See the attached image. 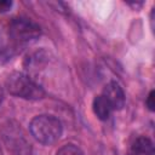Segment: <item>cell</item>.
<instances>
[{"label": "cell", "mask_w": 155, "mask_h": 155, "mask_svg": "<svg viewBox=\"0 0 155 155\" xmlns=\"http://www.w3.org/2000/svg\"><path fill=\"white\" fill-rule=\"evenodd\" d=\"M128 155H133V154H128Z\"/></svg>", "instance_id": "obj_13"}, {"label": "cell", "mask_w": 155, "mask_h": 155, "mask_svg": "<svg viewBox=\"0 0 155 155\" xmlns=\"http://www.w3.org/2000/svg\"><path fill=\"white\" fill-rule=\"evenodd\" d=\"M12 6V1L8 0H0V12H6L11 8Z\"/></svg>", "instance_id": "obj_10"}, {"label": "cell", "mask_w": 155, "mask_h": 155, "mask_svg": "<svg viewBox=\"0 0 155 155\" xmlns=\"http://www.w3.org/2000/svg\"><path fill=\"white\" fill-rule=\"evenodd\" d=\"M5 142L7 143L8 149H11L15 155H30V147L27 140L23 138V134L18 132L13 126H8L7 131L4 133Z\"/></svg>", "instance_id": "obj_4"}, {"label": "cell", "mask_w": 155, "mask_h": 155, "mask_svg": "<svg viewBox=\"0 0 155 155\" xmlns=\"http://www.w3.org/2000/svg\"><path fill=\"white\" fill-rule=\"evenodd\" d=\"M6 88L7 91L18 98L28 99V101H38L44 98L45 91L40 85H38L34 80H31L27 74L13 71L6 79Z\"/></svg>", "instance_id": "obj_2"}, {"label": "cell", "mask_w": 155, "mask_h": 155, "mask_svg": "<svg viewBox=\"0 0 155 155\" xmlns=\"http://www.w3.org/2000/svg\"><path fill=\"white\" fill-rule=\"evenodd\" d=\"M29 130L31 136L44 145L56 143L63 132L61 121L56 116L47 114L35 116L29 124Z\"/></svg>", "instance_id": "obj_1"}, {"label": "cell", "mask_w": 155, "mask_h": 155, "mask_svg": "<svg viewBox=\"0 0 155 155\" xmlns=\"http://www.w3.org/2000/svg\"><path fill=\"white\" fill-rule=\"evenodd\" d=\"M92 109H93L94 115L99 120H107L110 116L111 111H113V108H111L110 103L107 101V98L103 94H99V96L94 97L93 103H92Z\"/></svg>", "instance_id": "obj_6"}, {"label": "cell", "mask_w": 155, "mask_h": 155, "mask_svg": "<svg viewBox=\"0 0 155 155\" xmlns=\"http://www.w3.org/2000/svg\"><path fill=\"white\" fill-rule=\"evenodd\" d=\"M40 34V27L28 18H13L8 24V35L17 45L33 41Z\"/></svg>", "instance_id": "obj_3"}, {"label": "cell", "mask_w": 155, "mask_h": 155, "mask_svg": "<svg viewBox=\"0 0 155 155\" xmlns=\"http://www.w3.org/2000/svg\"><path fill=\"white\" fill-rule=\"evenodd\" d=\"M2 99H4V90H2V87L0 86V105H1V103H2Z\"/></svg>", "instance_id": "obj_11"}, {"label": "cell", "mask_w": 155, "mask_h": 155, "mask_svg": "<svg viewBox=\"0 0 155 155\" xmlns=\"http://www.w3.org/2000/svg\"><path fill=\"white\" fill-rule=\"evenodd\" d=\"M145 103H147V107L149 108V110L153 111L155 109V92L154 91H150V93H149Z\"/></svg>", "instance_id": "obj_9"}, {"label": "cell", "mask_w": 155, "mask_h": 155, "mask_svg": "<svg viewBox=\"0 0 155 155\" xmlns=\"http://www.w3.org/2000/svg\"><path fill=\"white\" fill-rule=\"evenodd\" d=\"M0 155H2V150H1V147H0Z\"/></svg>", "instance_id": "obj_12"}, {"label": "cell", "mask_w": 155, "mask_h": 155, "mask_svg": "<svg viewBox=\"0 0 155 155\" xmlns=\"http://www.w3.org/2000/svg\"><path fill=\"white\" fill-rule=\"evenodd\" d=\"M56 155H84V153L75 144H65L58 149Z\"/></svg>", "instance_id": "obj_8"}, {"label": "cell", "mask_w": 155, "mask_h": 155, "mask_svg": "<svg viewBox=\"0 0 155 155\" xmlns=\"http://www.w3.org/2000/svg\"><path fill=\"white\" fill-rule=\"evenodd\" d=\"M133 155H154V143L150 138L142 136L136 138L131 147Z\"/></svg>", "instance_id": "obj_7"}, {"label": "cell", "mask_w": 155, "mask_h": 155, "mask_svg": "<svg viewBox=\"0 0 155 155\" xmlns=\"http://www.w3.org/2000/svg\"><path fill=\"white\" fill-rule=\"evenodd\" d=\"M107 101L110 103L113 110H120L124 108L125 102H126V97H125V92L122 90V87L116 82V81H110L105 85L103 93H102Z\"/></svg>", "instance_id": "obj_5"}]
</instances>
